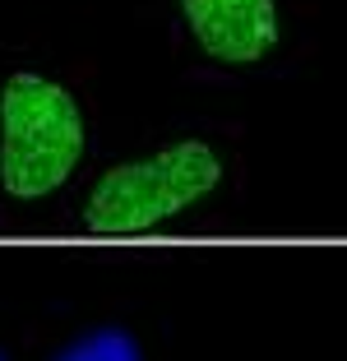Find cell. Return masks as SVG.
Masks as SVG:
<instances>
[{"instance_id": "4", "label": "cell", "mask_w": 347, "mask_h": 361, "mask_svg": "<svg viewBox=\"0 0 347 361\" xmlns=\"http://www.w3.org/2000/svg\"><path fill=\"white\" fill-rule=\"evenodd\" d=\"M56 361H144V352H139L135 334L116 329V324H102V329L74 338Z\"/></svg>"}, {"instance_id": "1", "label": "cell", "mask_w": 347, "mask_h": 361, "mask_svg": "<svg viewBox=\"0 0 347 361\" xmlns=\"http://www.w3.org/2000/svg\"><path fill=\"white\" fill-rule=\"evenodd\" d=\"M84 144V106L61 79L14 70L0 84V190L10 200L56 195L79 171Z\"/></svg>"}, {"instance_id": "3", "label": "cell", "mask_w": 347, "mask_h": 361, "mask_svg": "<svg viewBox=\"0 0 347 361\" xmlns=\"http://www.w3.org/2000/svg\"><path fill=\"white\" fill-rule=\"evenodd\" d=\"M185 28L218 65H260L278 47V0H176Z\"/></svg>"}, {"instance_id": "5", "label": "cell", "mask_w": 347, "mask_h": 361, "mask_svg": "<svg viewBox=\"0 0 347 361\" xmlns=\"http://www.w3.org/2000/svg\"><path fill=\"white\" fill-rule=\"evenodd\" d=\"M0 361H10V357H5V352H0Z\"/></svg>"}, {"instance_id": "2", "label": "cell", "mask_w": 347, "mask_h": 361, "mask_svg": "<svg viewBox=\"0 0 347 361\" xmlns=\"http://www.w3.org/2000/svg\"><path fill=\"white\" fill-rule=\"evenodd\" d=\"M222 185V153L209 139H176L111 167L84 200V227L97 236H144L167 227Z\"/></svg>"}]
</instances>
